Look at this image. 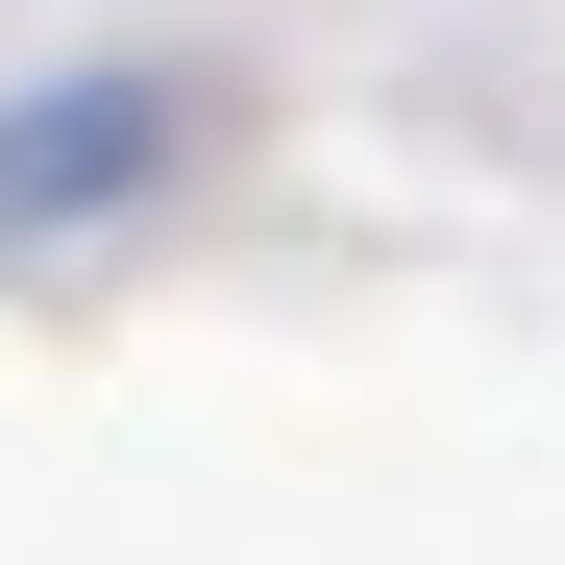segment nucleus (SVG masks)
<instances>
[{
    "instance_id": "nucleus-1",
    "label": "nucleus",
    "mask_w": 565,
    "mask_h": 565,
    "mask_svg": "<svg viewBox=\"0 0 565 565\" xmlns=\"http://www.w3.org/2000/svg\"><path fill=\"white\" fill-rule=\"evenodd\" d=\"M172 148H198V74H50L0 124V246H74V222L172 198Z\"/></svg>"
}]
</instances>
